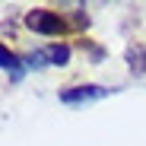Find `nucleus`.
Returning <instances> with one entry per match:
<instances>
[{
  "mask_svg": "<svg viewBox=\"0 0 146 146\" xmlns=\"http://www.w3.org/2000/svg\"><path fill=\"white\" fill-rule=\"evenodd\" d=\"M26 26H29V29H35L38 35H64V32H67V22H64L54 10H44V7L29 10Z\"/></svg>",
  "mask_w": 146,
  "mask_h": 146,
  "instance_id": "f257e3e1",
  "label": "nucleus"
},
{
  "mask_svg": "<svg viewBox=\"0 0 146 146\" xmlns=\"http://www.w3.org/2000/svg\"><path fill=\"white\" fill-rule=\"evenodd\" d=\"M111 89H102V86H73V89H60V102L64 105H86V102H95V99H105Z\"/></svg>",
  "mask_w": 146,
  "mask_h": 146,
  "instance_id": "f03ea898",
  "label": "nucleus"
},
{
  "mask_svg": "<svg viewBox=\"0 0 146 146\" xmlns=\"http://www.w3.org/2000/svg\"><path fill=\"white\" fill-rule=\"evenodd\" d=\"M0 64H3V70L10 73V80L16 83V80H22V60L10 51V48L3 44V48H0Z\"/></svg>",
  "mask_w": 146,
  "mask_h": 146,
  "instance_id": "7ed1b4c3",
  "label": "nucleus"
},
{
  "mask_svg": "<svg viewBox=\"0 0 146 146\" xmlns=\"http://www.w3.org/2000/svg\"><path fill=\"white\" fill-rule=\"evenodd\" d=\"M127 64L137 76H146V48H130L127 51Z\"/></svg>",
  "mask_w": 146,
  "mask_h": 146,
  "instance_id": "20e7f679",
  "label": "nucleus"
},
{
  "mask_svg": "<svg viewBox=\"0 0 146 146\" xmlns=\"http://www.w3.org/2000/svg\"><path fill=\"white\" fill-rule=\"evenodd\" d=\"M44 57H48V64L64 67L70 60V44H51V48H44Z\"/></svg>",
  "mask_w": 146,
  "mask_h": 146,
  "instance_id": "39448f33",
  "label": "nucleus"
}]
</instances>
